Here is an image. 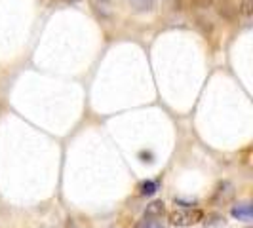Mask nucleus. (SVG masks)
Listing matches in <instances>:
<instances>
[{"label":"nucleus","instance_id":"obj_2","mask_svg":"<svg viewBox=\"0 0 253 228\" xmlns=\"http://www.w3.org/2000/svg\"><path fill=\"white\" fill-rule=\"evenodd\" d=\"M230 215L234 217V219H238V221L250 223V221H252V205H250L248 202L238 203V205H234V207L230 209Z\"/></svg>","mask_w":253,"mask_h":228},{"label":"nucleus","instance_id":"obj_7","mask_svg":"<svg viewBox=\"0 0 253 228\" xmlns=\"http://www.w3.org/2000/svg\"><path fill=\"white\" fill-rule=\"evenodd\" d=\"M67 2H78V0H67Z\"/></svg>","mask_w":253,"mask_h":228},{"label":"nucleus","instance_id":"obj_4","mask_svg":"<svg viewBox=\"0 0 253 228\" xmlns=\"http://www.w3.org/2000/svg\"><path fill=\"white\" fill-rule=\"evenodd\" d=\"M158 181H152V179H149V181H143L139 185V194L141 196H152V194H156V190H158Z\"/></svg>","mask_w":253,"mask_h":228},{"label":"nucleus","instance_id":"obj_6","mask_svg":"<svg viewBox=\"0 0 253 228\" xmlns=\"http://www.w3.org/2000/svg\"><path fill=\"white\" fill-rule=\"evenodd\" d=\"M253 10V0H242V12L246 15H252Z\"/></svg>","mask_w":253,"mask_h":228},{"label":"nucleus","instance_id":"obj_3","mask_svg":"<svg viewBox=\"0 0 253 228\" xmlns=\"http://www.w3.org/2000/svg\"><path fill=\"white\" fill-rule=\"evenodd\" d=\"M164 215V202H152L147 205L145 209V217H152V219H160Z\"/></svg>","mask_w":253,"mask_h":228},{"label":"nucleus","instance_id":"obj_1","mask_svg":"<svg viewBox=\"0 0 253 228\" xmlns=\"http://www.w3.org/2000/svg\"><path fill=\"white\" fill-rule=\"evenodd\" d=\"M204 219V213L200 209H192V207H185V209H175L169 213V225L173 227H190L196 225Z\"/></svg>","mask_w":253,"mask_h":228},{"label":"nucleus","instance_id":"obj_5","mask_svg":"<svg viewBox=\"0 0 253 228\" xmlns=\"http://www.w3.org/2000/svg\"><path fill=\"white\" fill-rule=\"evenodd\" d=\"M133 228H166L158 219H152V217H143L141 221H137Z\"/></svg>","mask_w":253,"mask_h":228}]
</instances>
